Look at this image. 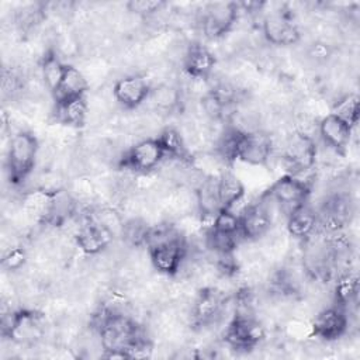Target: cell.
I'll return each mask as SVG.
<instances>
[{
    "label": "cell",
    "mask_w": 360,
    "mask_h": 360,
    "mask_svg": "<svg viewBox=\"0 0 360 360\" xmlns=\"http://www.w3.org/2000/svg\"><path fill=\"white\" fill-rule=\"evenodd\" d=\"M39 142L34 132L21 129L14 132L7 145L6 173L11 186H21L35 169Z\"/></svg>",
    "instance_id": "cell-3"
},
{
    "label": "cell",
    "mask_w": 360,
    "mask_h": 360,
    "mask_svg": "<svg viewBox=\"0 0 360 360\" xmlns=\"http://www.w3.org/2000/svg\"><path fill=\"white\" fill-rule=\"evenodd\" d=\"M96 329L105 359H141L149 356L152 346L141 326L128 315L114 309H101L96 315Z\"/></svg>",
    "instance_id": "cell-1"
},
{
    "label": "cell",
    "mask_w": 360,
    "mask_h": 360,
    "mask_svg": "<svg viewBox=\"0 0 360 360\" xmlns=\"http://www.w3.org/2000/svg\"><path fill=\"white\" fill-rule=\"evenodd\" d=\"M359 290L360 284L356 271L346 270L340 273L333 285L335 304L347 309L349 305H352L357 300Z\"/></svg>",
    "instance_id": "cell-26"
},
{
    "label": "cell",
    "mask_w": 360,
    "mask_h": 360,
    "mask_svg": "<svg viewBox=\"0 0 360 360\" xmlns=\"http://www.w3.org/2000/svg\"><path fill=\"white\" fill-rule=\"evenodd\" d=\"M181 66L187 76L198 80H207L217 66V56L202 42L193 41L184 51Z\"/></svg>",
    "instance_id": "cell-18"
},
{
    "label": "cell",
    "mask_w": 360,
    "mask_h": 360,
    "mask_svg": "<svg viewBox=\"0 0 360 360\" xmlns=\"http://www.w3.org/2000/svg\"><path fill=\"white\" fill-rule=\"evenodd\" d=\"M166 158L176 159L183 163H193V155L184 141L181 132L174 127H165L156 136Z\"/></svg>",
    "instance_id": "cell-24"
},
{
    "label": "cell",
    "mask_w": 360,
    "mask_h": 360,
    "mask_svg": "<svg viewBox=\"0 0 360 360\" xmlns=\"http://www.w3.org/2000/svg\"><path fill=\"white\" fill-rule=\"evenodd\" d=\"M318 148L314 138L305 132L297 131L291 134L283 149V159L287 167L292 172L291 174H298L311 170L316 163Z\"/></svg>",
    "instance_id": "cell-10"
},
{
    "label": "cell",
    "mask_w": 360,
    "mask_h": 360,
    "mask_svg": "<svg viewBox=\"0 0 360 360\" xmlns=\"http://www.w3.org/2000/svg\"><path fill=\"white\" fill-rule=\"evenodd\" d=\"M217 188L219 205L225 210H233V207L245 197L246 193L242 180L229 169H225L218 174Z\"/></svg>",
    "instance_id": "cell-23"
},
{
    "label": "cell",
    "mask_w": 360,
    "mask_h": 360,
    "mask_svg": "<svg viewBox=\"0 0 360 360\" xmlns=\"http://www.w3.org/2000/svg\"><path fill=\"white\" fill-rule=\"evenodd\" d=\"M273 153L271 135L262 129L239 131L235 158L250 166H267Z\"/></svg>",
    "instance_id": "cell-8"
},
{
    "label": "cell",
    "mask_w": 360,
    "mask_h": 360,
    "mask_svg": "<svg viewBox=\"0 0 360 360\" xmlns=\"http://www.w3.org/2000/svg\"><path fill=\"white\" fill-rule=\"evenodd\" d=\"M332 112L336 114L338 117L343 118L346 122H349L354 128L359 122V115H360V98H359V96L353 91L340 96L335 101Z\"/></svg>",
    "instance_id": "cell-28"
},
{
    "label": "cell",
    "mask_w": 360,
    "mask_h": 360,
    "mask_svg": "<svg viewBox=\"0 0 360 360\" xmlns=\"http://www.w3.org/2000/svg\"><path fill=\"white\" fill-rule=\"evenodd\" d=\"M224 342L236 352H250L266 338L263 323L246 311H238L228 322L224 332Z\"/></svg>",
    "instance_id": "cell-4"
},
{
    "label": "cell",
    "mask_w": 360,
    "mask_h": 360,
    "mask_svg": "<svg viewBox=\"0 0 360 360\" xmlns=\"http://www.w3.org/2000/svg\"><path fill=\"white\" fill-rule=\"evenodd\" d=\"M353 215V201L347 194H335L322 205L318 212L319 226L328 232H338L345 228Z\"/></svg>",
    "instance_id": "cell-19"
},
{
    "label": "cell",
    "mask_w": 360,
    "mask_h": 360,
    "mask_svg": "<svg viewBox=\"0 0 360 360\" xmlns=\"http://www.w3.org/2000/svg\"><path fill=\"white\" fill-rule=\"evenodd\" d=\"M307 53H308V58L312 59L314 62L325 63V62H328L332 58L333 48L328 42L318 39V41H314V42H311L308 45Z\"/></svg>",
    "instance_id": "cell-33"
},
{
    "label": "cell",
    "mask_w": 360,
    "mask_h": 360,
    "mask_svg": "<svg viewBox=\"0 0 360 360\" xmlns=\"http://www.w3.org/2000/svg\"><path fill=\"white\" fill-rule=\"evenodd\" d=\"M240 8L236 1H217L207 6L202 15V32L208 39L225 37L236 24Z\"/></svg>",
    "instance_id": "cell-11"
},
{
    "label": "cell",
    "mask_w": 360,
    "mask_h": 360,
    "mask_svg": "<svg viewBox=\"0 0 360 360\" xmlns=\"http://www.w3.org/2000/svg\"><path fill=\"white\" fill-rule=\"evenodd\" d=\"M349 329L347 309L340 305H330L321 309L312 323L311 336L322 342H335L346 335Z\"/></svg>",
    "instance_id": "cell-13"
},
{
    "label": "cell",
    "mask_w": 360,
    "mask_h": 360,
    "mask_svg": "<svg viewBox=\"0 0 360 360\" xmlns=\"http://www.w3.org/2000/svg\"><path fill=\"white\" fill-rule=\"evenodd\" d=\"M262 34L274 46H291L301 39L300 27L287 8H278L266 14L262 21Z\"/></svg>",
    "instance_id": "cell-9"
},
{
    "label": "cell",
    "mask_w": 360,
    "mask_h": 360,
    "mask_svg": "<svg viewBox=\"0 0 360 360\" xmlns=\"http://www.w3.org/2000/svg\"><path fill=\"white\" fill-rule=\"evenodd\" d=\"M114 240V233L96 218H87L75 233V243L89 256L104 252Z\"/></svg>",
    "instance_id": "cell-16"
},
{
    "label": "cell",
    "mask_w": 360,
    "mask_h": 360,
    "mask_svg": "<svg viewBox=\"0 0 360 360\" xmlns=\"http://www.w3.org/2000/svg\"><path fill=\"white\" fill-rule=\"evenodd\" d=\"M217 179L218 176H208L205 177L195 190V201L197 210L201 219H214V217L221 210L219 198H218V188H217Z\"/></svg>",
    "instance_id": "cell-25"
},
{
    "label": "cell",
    "mask_w": 360,
    "mask_h": 360,
    "mask_svg": "<svg viewBox=\"0 0 360 360\" xmlns=\"http://www.w3.org/2000/svg\"><path fill=\"white\" fill-rule=\"evenodd\" d=\"M210 229L222 232V233H231V235H239V214H236L233 210H225L221 208L218 214L211 221Z\"/></svg>",
    "instance_id": "cell-30"
},
{
    "label": "cell",
    "mask_w": 360,
    "mask_h": 360,
    "mask_svg": "<svg viewBox=\"0 0 360 360\" xmlns=\"http://www.w3.org/2000/svg\"><path fill=\"white\" fill-rule=\"evenodd\" d=\"M89 114L87 96H80L53 104V117L56 122L69 128H83Z\"/></svg>",
    "instance_id": "cell-21"
},
{
    "label": "cell",
    "mask_w": 360,
    "mask_h": 360,
    "mask_svg": "<svg viewBox=\"0 0 360 360\" xmlns=\"http://www.w3.org/2000/svg\"><path fill=\"white\" fill-rule=\"evenodd\" d=\"M145 246L155 270L166 277L179 273L187 255L184 236L170 224L149 226Z\"/></svg>",
    "instance_id": "cell-2"
},
{
    "label": "cell",
    "mask_w": 360,
    "mask_h": 360,
    "mask_svg": "<svg viewBox=\"0 0 360 360\" xmlns=\"http://www.w3.org/2000/svg\"><path fill=\"white\" fill-rule=\"evenodd\" d=\"M319 226L318 212L311 208L308 204L294 210L287 215V232L290 236H292L297 240L307 242L312 236H315V232Z\"/></svg>",
    "instance_id": "cell-20"
},
{
    "label": "cell",
    "mask_w": 360,
    "mask_h": 360,
    "mask_svg": "<svg viewBox=\"0 0 360 360\" xmlns=\"http://www.w3.org/2000/svg\"><path fill=\"white\" fill-rule=\"evenodd\" d=\"M353 127L333 112L326 114L318 124V134L322 142L338 155H346L350 145Z\"/></svg>",
    "instance_id": "cell-17"
},
{
    "label": "cell",
    "mask_w": 360,
    "mask_h": 360,
    "mask_svg": "<svg viewBox=\"0 0 360 360\" xmlns=\"http://www.w3.org/2000/svg\"><path fill=\"white\" fill-rule=\"evenodd\" d=\"M87 90H89V83L83 76V73L76 66L66 63L60 83L55 90V93L52 94L53 103L80 97V96H87Z\"/></svg>",
    "instance_id": "cell-22"
},
{
    "label": "cell",
    "mask_w": 360,
    "mask_h": 360,
    "mask_svg": "<svg viewBox=\"0 0 360 360\" xmlns=\"http://www.w3.org/2000/svg\"><path fill=\"white\" fill-rule=\"evenodd\" d=\"M165 6H166V1L163 0H129L125 4L129 13L141 17L153 15L158 11H160Z\"/></svg>",
    "instance_id": "cell-31"
},
{
    "label": "cell",
    "mask_w": 360,
    "mask_h": 360,
    "mask_svg": "<svg viewBox=\"0 0 360 360\" xmlns=\"http://www.w3.org/2000/svg\"><path fill=\"white\" fill-rule=\"evenodd\" d=\"M25 262L27 250L22 246H14L4 253L1 259V267L7 271H17L25 264Z\"/></svg>",
    "instance_id": "cell-32"
},
{
    "label": "cell",
    "mask_w": 360,
    "mask_h": 360,
    "mask_svg": "<svg viewBox=\"0 0 360 360\" xmlns=\"http://www.w3.org/2000/svg\"><path fill=\"white\" fill-rule=\"evenodd\" d=\"M226 297L219 288L207 285L198 290L191 307V323L195 328H205L221 318L225 309Z\"/></svg>",
    "instance_id": "cell-12"
},
{
    "label": "cell",
    "mask_w": 360,
    "mask_h": 360,
    "mask_svg": "<svg viewBox=\"0 0 360 360\" xmlns=\"http://www.w3.org/2000/svg\"><path fill=\"white\" fill-rule=\"evenodd\" d=\"M311 184L295 174L285 173L276 179L262 194L263 198L274 201L288 215L294 210L308 204Z\"/></svg>",
    "instance_id": "cell-5"
},
{
    "label": "cell",
    "mask_w": 360,
    "mask_h": 360,
    "mask_svg": "<svg viewBox=\"0 0 360 360\" xmlns=\"http://www.w3.org/2000/svg\"><path fill=\"white\" fill-rule=\"evenodd\" d=\"M65 66H66V63L60 60V58L58 56L55 49L49 48L42 55L41 63H39L41 76L45 83V87L48 89V91L51 94H53L55 90L58 89L60 79L63 76V72H65Z\"/></svg>",
    "instance_id": "cell-27"
},
{
    "label": "cell",
    "mask_w": 360,
    "mask_h": 360,
    "mask_svg": "<svg viewBox=\"0 0 360 360\" xmlns=\"http://www.w3.org/2000/svg\"><path fill=\"white\" fill-rule=\"evenodd\" d=\"M44 321L42 312L20 308L3 319L1 335L15 343H30L41 336Z\"/></svg>",
    "instance_id": "cell-7"
},
{
    "label": "cell",
    "mask_w": 360,
    "mask_h": 360,
    "mask_svg": "<svg viewBox=\"0 0 360 360\" xmlns=\"http://www.w3.org/2000/svg\"><path fill=\"white\" fill-rule=\"evenodd\" d=\"M271 224V212L266 200L260 195L259 200L248 204L239 214V233L242 240H259L270 231Z\"/></svg>",
    "instance_id": "cell-14"
},
{
    "label": "cell",
    "mask_w": 360,
    "mask_h": 360,
    "mask_svg": "<svg viewBox=\"0 0 360 360\" xmlns=\"http://www.w3.org/2000/svg\"><path fill=\"white\" fill-rule=\"evenodd\" d=\"M165 158V152L162 150L156 136L145 138L125 149L118 158L117 166L120 170L135 174H148L158 169Z\"/></svg>",
    "instance_id": "cell-6"
},
{
    "label": "cell",
    "mask_w": 360,
    "mask_h": 360,
    "mask_svg": "<svg viewBox=\"0 0 360 360\" xmlns=\"http://www.w3.org/2000/svg\"><path fill=\"white\" fill-rule=\"evenodd\" d=\"M152 86L149 80L139 73H131L115 80L112 96L115 101L125 110H135L149 100Z\"/></svg>",
    "instance_id": "cell-15"
},
{
    "label": "cell",
    "mask_w": 360,
    "mask_h": 360,
    "mask_svg": "<svg viewBox=\"0 0 360 360\" xmlns=\"http://www.w3.org/2000/svg\"><path fill=\"white\" fill-rule=\"evenodd\" d=\"M242 238L239 235H231V233H222L217 232L208 228L207 235H205V242L207 246L215 252L218 256H228L233 255L239 242Z\"/></svg>",
    "instance_id": "cell-29"
}]
</instances>
